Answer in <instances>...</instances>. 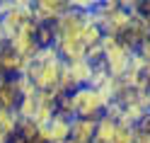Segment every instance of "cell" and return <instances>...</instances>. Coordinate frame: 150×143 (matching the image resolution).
Here are the masks:
<instances>
[{
  "mask_svg": "<svg viewBox=\"0 0 150 143\" xmlns=\"http://www.w3.org/2000/svg\"><path fill=\"white\" fill-rule=\"evenodd\" d=\"M97 22L102 27V32L107 36H119L126 34V29L131 27V12L121 5V0H107V3H97L95 7Z\"/></svg>",
  "mask_w": 150,
  "mask_h": 143,
  "instance_id": "6da1fadb",
  "label": "cell"
},
{
  "mask_svg": "<svg viewBox=\"0 0 150 143\" xmlns=\"http://www.w3.org/2000/svg\"><path fill=\"white\" fill-rule=\"evenodd\" d=\"M32 20H34L32 3H27V0H5L3 3L0 0V29L5 34V41H10Z\"/></svg>",
  "mask_w": 150,
  "mask_h": 143,
  "instance_id": "7a4b0ae2",
  "label": "cell"
},
{
  "mask_svg": "<svg viewBox=\"0 0 150 143\" xmlns=\"http://www.w3.org/2000/svg\"><path fill=\"white\" fill-rule=\"evenodd\" d=\"M70 102L75 109V119H99L111 100L104 92L85 85V88H78L75 92H70Z\"/></svg>",
  "mask_w": 150,
  "mask_h": 143,
  "instance_id": "3957f363",
  "label": "cell"
},
{
  "mask_svg": "<svg viewBox=\"0 0 150 143\" xmlns=\"http://www.w3.org/2000/svg\"><path fill=\"white\" fill-rule=\"evenodd\" d=\"M102 49H104V68L111 78H121L128 65H131V56L136 51H131L128 46H124L116 36H107L102 39Z\"/></svg>",
  "mask_w": 150,
  "mask_h": 143,
  "instance_id": "277c9868",
  "label": "cell"
},
{
  "mask_svg": "<svg viewBox=\"0 0 150 143\" xmlns=\"http://www.w3.org/2000/svg\"><path fill=\"white\" fill-rule=\"evenodd\" d=\"M36 29H39V24H36L34 20L32 22H27L20 32H17L10 41H7V46L15 51V53H20L22 58L27 61H34V56L39 53V41H36Z\"/></svg>",
  "mask_w": 150,
  "mask_h": 143,
  "instance_id": "5b68a950",
  "label": "cell"
},
{
  "mask_svg": "<svg viewBox=\"0 0 150 143\" xmlns=\"http://www.w3.org/2000/svg\"><path fill=\"white\" fill-rule=\"evenodd\" d=\"M68 10V0H36L32 3V15L36 24H53Z\"/></svg>",
  "mask_w": 150,
  "mask_h": 143,
  "instance_id": "8992f818",
  "label": "cell"
},
{
  "mask_svg": "<svg viewBox=\"0 0 150 143\" xmlns=\"http://www.w3.org/2000/svg\"><path fill=\"white\" fill-rule=\"evenodd\" d=\"M56 51H58L61 61L63 63H75V61H82L87 53V46L80 41V36H58L53 41Z\"/></svg>",
  "mask_w": 150,
  "mask_h": 143,
  "instance_id": "52a82bcc",
  "label": "cell"
},
{
  "mask_svg": "<svg viewBox=\"0 0 150 143\" xmlns=\"http://www.w3.org/2000/svg\"><path fill=\"white\" fill-rule=\"evenodd\" d=\"M32 61L22 58L20 53H15L10 46H3L0 49V70L5 73V78H20V75L27 73Z\"/></svg>",
  "mask_w": 150,
  "mask_h": 143,
  "instance_id": "ba28073f",
  "label": "cell"
},
{
  "mask_svg": "<svg viewBox=\"0 0 150 143\" xmlns=\"http://www.w3.org/2000/svg\"><path fill=\"white\" fill-rule=\"evenodd\" d=\"M80 32H82V12L73 10V7H68V10L53 22L56 39H58V36H80Z\"/></svg>",
  "mask_w": 150,
  "mask_h": 143,
  "instance_id": "9c48e42d",
  "label": "cell"
},
{
  "mask_svg": "<svg viewBox=\"0 0 150 143\" xmlns=\"http://www.w3.org/2000/svg\"><path fill=\"white\" fill-rule=\"evenodd\" d=\"M22 102V95L17 90V80L15 78H5L0 83V109H10V112H17Z\"/></svg>",
  "mask_w": 150,
  "mask_h": 143,
  "instance_id": "30bf717a",
  "label": "cell"
},
{
  "mask_svg": "<svg viewBox=\"0 0 150 143\" xmlns=\"http://www.w3.org/2000/svg\"><path fill=\"white\" fill-rule=\"evenodd\" d=\"M70 126H73V119L56 114V117L46 124V129H49V143H65V141H70Z\"/></svg>",
  "mask_w": 150,
  "mask_h": 143,
  "instance_id": "8fae6325",
  "label": "cell"
},
{
  "mask_svg": "<svg viewBox=\"0 0 150 143\" xmlns=\"http://www.w3.org/2000/svg\"><path fill=\"white\" fill-rule=\"evenodd\" d=\"M95 131H97V119H73L70 138L75 143H95Z\"/></svg>",
  "mask_w": 150,
  "mask_h": 143,
  "instance_id": "7c38bea8",
  "label": "cell"
},
{
  "mask_svg": "<svg viewBox=\"0 0 150 143\" xmlns=\"http://www.w3.org/2000/svg\"><path fill=\"white\" fill-rule=\"evenodd\" d=\"M92 68H95V65L87 63L85 58H82V61H75V63H65V70H68V75H70V80H73L75 88H85V85H90Z\"/></svg>",
  "mask_w": 150,
  "mask_h": 143,
  "instance_id": "4fadbf2b",
  "label": "cell"
},
{
  "mask_svg": "<svg viewBox=\"0 0 150 143\" xmlns=\"http://www.w3.org/2000/svg\"><path fill=\"white\" fill-rule=\"evenodd\" d=\"M116 126L119 121L109 119V117H102L97 119V131H95V143H111L114 141V133H116Z\"/></svg>",
  "mask_w": 150,
  "mask_h": 143,
  "instance_id": "5bb4252c",
  "label": "cell"
},
{
  "mask_svg": "<svg viewBox=\"0 0 150 143\" xmlns=\"http://www.w3.org/2000/svg\"><path fill=\"white\" fill-rule=\"evenodd\" d=\"M17 126H20V117H17V112L0 109V131L15 136V133H17Z\"/></svg>",
  "mask_w": 150,
  "mask_h": 143,
  "instance_id": "9a60e30c",
  "label": "cell"
},
{
  "mask_svg": "<svg viewBox=\"0 0 150 143\" xmlns=\"http://www.w3.org/2000/svg\"><path fill=\"white\" fill-rule=\"evenodd\" d=\"M17 136H22L27 143L39 141V124L32 119H20V126H17Z\"/></svg>",
  "mask_w": 150,
  "mask_h": 143,
  "instance_id": "2e32d148",
  "label": "cell"
},
{
  "mask_svg": "<svg viewBox=\"0 0 150 143\" xmlns=\"http://www.w3.org/2000/svg\"><path fill=\"white\" fill-rule=\"evenodd\" d=\"M36 109H39V100H36V95H32V97H22L20 107H17V117H20V119H32V121H34Z\"/></svg>",
  "mask_w": 150,
  "mask_h": 143,
  "instance_id": "e0dca14e",
  "label": "cell"
},
{
  "mask_svg": "<svg viewBox=\"0 0 150 143\" xmlns=\"http://www.w3.org/2000/svg\"><path fill=\"white\" fill-rule=\"evenodd\" d=\"M111 143H136V126L119 121L116 133H114V141H111Z\"/></svg>",
  "mask_w": 150,
  "mask_h": 143,
  "instance_id": "ac0fdd59",
  "label": "cell"
},
{
  "mask_svg": "<svg viewBox=\"0 0 150 143\" xmlns=\"http://www.w3.org/2000/svg\"><path fill=\"white\" fill-rule=\"evenodd\" d=\"M109 78H111V75L107 73V68H104V63H102V65H95V68H92V78H90V85H87V88H95V90H102V88H104V85L109 83Z\"/></svg>",
  "mask_w": 150,
  "mask_h": 143,
  "instance_id": "d6986e66",
  "label": "cell"
},
{
  "mask_svg": "<svg viewBox=\"0 0 150 143\" xmlns=\"http://www.w3.org/2000/svg\"><path fill=\"white\" fill-rule=\"evenodd\" d=\"M36 41H39V46H53V41H56L53 24H39V29H36Z\"/></svg>",
  "mask_w": 150,
  "mask_h": 143,
  "instance_id": "ffe728a7",
  "label": "cell"
},
{
  "mask_svg": "<svg viewBox=\"0 0 150 143\" xmlns=\"http://www.w3.org/2000/svg\"><path fill=\"white\" fill-rule=\"evenodd\" d=\"M17 80V90H20V95L22 97H32V95H36L39 90L34 88V83L27 78V75H20V78H15Z\"/></svg>",
  "mask_w": 150,
  "mask_h": 143,
  "instance_id": "44dd1931",
  "label": "cell"
},
{
  "mask_svg": "<svg viewBox=\"0 0 150 143\" xmlns=\"http://www.w3.org/2000/svg\"><path fill=\"white\" fill-rule=\"evenodd\" d=\"M121 112H124V104H121V102H116V100H111V102L107 104V109H104V117H109V119L119 121V119H121Z\"/></svg>",
  "mask_w": 150,
  "mask_h": 143,
  "instance_id": "7402d4cb",
  "label": "cell"
},
{
  "mask_svg": "<svg viewBox=\"0 0 150 143\" xmlns=\"http://www.w3.org/2000/svg\"><path fill=\"white\" fill-rule=\"evenodd\" d=\"M138 53H140V56H143V58H145V61L150 63V39H145L143 44L138 46Z\"/></svg>",
  "mask_w": 150,
  "mask_h": 143,
  "instance_id": "603a6c76",
  "label": "cell"
},
{
  "mask_svg": "<svg viewBox=\"0 0 150 143\" xmlns=\"http://www.w3.org/2000/svg\"><path fill=\"white\" fill-rule=\"evenodd\" d=\"M138 129H143L145 133H150V112H148V114H145V117H143V121H140V124H138Z\"/></svg>",
  "mask_w": 150,
  "mask_h": 143,
  "instance_id": "cb8c5ba5",
  "label": "cell"
},
{
  "mask_svg": "<svg viewBox=\"0 0 150 143\" xmlns=\"http://www.w3.org/2000/svg\"><path fill=\"white\" fill-rule=\"evenodd\" d=\"M10 133H5V131H0V143H10Z\"/></svg>",
  "mask_w": 150,
  "mask_h": 143,
  "instance_id": "d4e9b609",
  "label": "cell"
},
{
  "mask_svg": "<svg viewBox=\"0 0 150 143\" xmlns=\"http://www.w3.org/2000/svg\"><path fill=\"white\" fill-rule=\"evenodd\" d=\"M3 80H5V73H3V70H0V83H3Z\"/></svg>",
  "mask_w": 150,
  "mask_h": 143,
  "instance_id": "484cf974",
  "label": "cell"
},
{
  "mask_svg": "<svg viewBox=\"0 0 150 143\" xmlns=\"http://www.w3.org/2000/svg\"><path fill=\"white\" fill-rule=\"evenodd\" d=\"M65 143H75V141H73V138H70V141H65Z\"/></svg>",
  "mask_w": 150,
  "mask_h": 143,
  "instance_id": "4316f807",
  "label": "cell"
},
{
  "mask_svg": "<svg viewBox=\"0 0 150 143\" xmlns=\"http://www.w3.org/2000/svg\"><path fill=\"white\" fill-rule=\"evenodd\" d=\"M148 100H150V88H148Z\"/></svg>",
  "mask_w": 150,
  "mask_h": 143,
  "instance_id": "83f0119b",
  "label": "cell"
},
{
  "mask_svg": "<svg viewBox=\"0 0 150 143\" xmlns=\"http://www.w3.org/2000/svg\"><path fill=\"white\" fill-rule=\"evenodd\" d=\"M148 143H150V141H148Z\"/></svg>",
  "mask_w": 150,
  "mask_h": 143,
  "instance_id": "f1b7e54d",
  "label": "cell"
}]
</instances>
